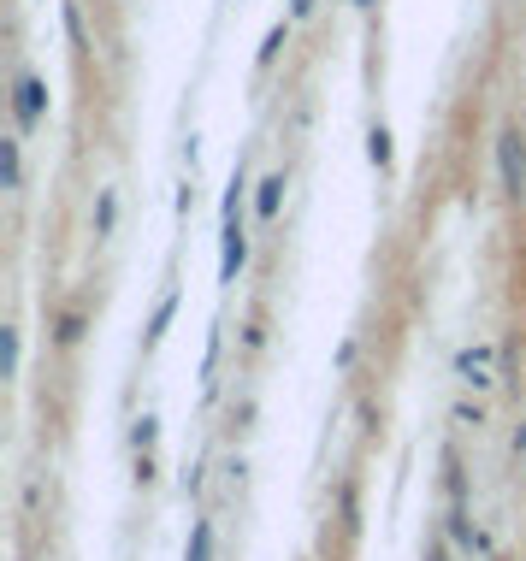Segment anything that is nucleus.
I'll return each instance as SVG.
<instances>
[{
	"mask_svg": "<svg viewBox=\"0 0 526 561\" xmlns=\"http://www.w3.org/2000/svg\"><path fill=\"white\" fill-rule=\"evenodd\" d=\"M426 561H444V550H432V556H426Z\"/></svg>",
	"mask_w": 526,
	"mask_h": 561,
	"instance_id": "nucleus-9",
	"label": "nucleus"
},
{
	"mask_svg": "<svg viewBox=\"0 0 526 561\" xmlns=\"http://www.w3.org/2000/svg\"><path fill=\"white\" fill-rule=\"evenodd\" d=\"M237 266H243V237H237V219H231V231H225V260H219V272H225V278H237Z\"/></svg>",
	"mask_w": 526,
	"mask_h": 561,
	"instance_id": "nucleus-4",
	"label": "nucleus"
},
{
	"mask_svg": "<svg viewBox=\"0 0 526 561\" xmlns=\"http://www.w3.org/2000/svg\"><path fill=\"white\" fill-rule=\"evenodd\" d=\"M278 189H284V178H266V189H261V213H266V219L278 213Z\"/></svg>",
	"mask_w": 526,
	"mask_h": 561,
	"instance_id": "nucleus-6",
	"label": "nucleus"
},
{
	"mask_svg": "<svg viewBox=\"0 0 526 561\" xmlns=\"http://www.w3.org/2000/svg\"><path fill=\"white\" fill-rule=\"evenodd\" d=\"M18 119H24V125H36V119H42V83H36V77H24V83H18Z\"/></svg>",
	"mask_w": 526,
	"mask_h": 561,
	"instance_id": "nucleus-2",
	"label": "nucleus"
},
{
	"mask_svg": "<svg viewBox=\"0 0 526 561\" xmlns=\"http://www.w3.org/2000/svg\"><path fill=\"white\" fill-rule=\"evenodd\" d=\"M497 154H503V189L521 195L526 189V154H521V130H503L497 136Z\"/></svg>",
	"mask_w": 526,
	"mask_h": 561,
	"instance_id": "nucleus-1",
	"label": "nucleus"
},
{
	"mask_svg": "<svg viewBox=\"0 0 526 561\" xmlns=\"http://www.w3.org/2000/svg\"><path fill=\"white\" fill-rule=\"evenodd\" d=\"M367 154H373V166H391V136L373 130V136H367Z\"/></svg>",
	"mask_w": 526,
	"mask_h": 561,
	"instance_id": "nucleus-5",
	"label": "nucleus"
},
{
	"mask_svg": "<svg viewBox=\"0 0 526 561\" xmlns=\"http://www.w3.org/2000/svg\"><path fill=\"white\" fill-rule=\"evenodd\" d=\"M461 378L467 384H491V349H467L461 355Z\"/></svg>",
	"mask_w": 526,
	"mask_h": 561,
	"instance_id": "nucleus-3",
	"label": "nucleus"
},
{
	"mask_svg": "<svg viewBox=\"0 0 526 561\" xmlns=\"http://www.w3.org/2000/svg\"><path fill=\"white\" fill-rule=\"evenodd\" d=\"M207 550H213V532L196 526V538H190V561H207Z\"/></svg>",
	"mask_w": 526,
	"mask_h": 561,
	"instance_id": "nucleus-7",
	"label": "nucleus"
},
{
	"mask_svg": "<svg viewBox=\"0 0 526 561\" xmlns=\"http://www.w3.org/2000/svg\"><path fill=\"white\" fill-rule=\"evenodd\" d=\"M6 184L18 189V142H6Z\"/></svg>",
	"mask_w": 526,
	"mask_h": 561,
	"instance_id": "nucleus-8",
	"label": "nucleus"
}]
</instances>
